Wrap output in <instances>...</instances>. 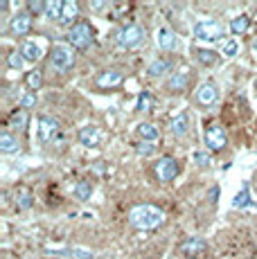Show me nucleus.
I'll return each mask as SVG.
<instances>
[{
    "instance_id": "22",
    "label": "nucleus",
    "mask_w": 257,
    "mask_h": 259,
    "mask_svg": "<svg viewBox=\"0 0 257 259\" xmlns=\"http://www.w3.org/2000/svg\"><path fill=\"white\" fill-rule=\"evenodd\" d=\"M187 128H190V117H187V113H179V115L172 119V133H174L176 138L185 136Z\"/></svg>"
},
{
    "instance_id": "6",
    "label": "nucleus",
    "mask_w": 257,
    "mask_h": 259,
    "mask_svg": "<svg viewBox=\"0 0 257 259\" xmlns=\"http://www.w3.org/2000/svg\"><path fill=\"white\" fill-rule=\"evenodd\" d=\"M59 128H61V124H59L57 117L41 115L38 117V122H36V136H38V140H41L43 144H48V142H52L54 138L59 136Z\"/></svg>"
},
{
    "instance_id": "30",
    "label": "nucleus",
    "mask_w": 257,
    "mask_h": 259,
    "mask_svg": "<svg viewBox=\"0 0 257 259\" xmlns=\"http://www.w3.org/2000/svg\"><path fill=\"white\" fill-rule=\"evenodd\" d=\"M136 108H138L140 113H149L151 108H154V95H151V93H142L140 97H138Z\"/></svg>"
},
{
    "instance_id": "35",
    "label": "nucleus",
    "mask_w": 257,
    "mask_h": 259,
    "mask_svg": "<svg viewBox=\"0 0 257 259\" xmlns=\"http://www.w3.org/2000/svg\"><path fill=\"white\" fill-rule=\"evenodd\" d=\"M136 153H138V156H154V153H156L154 142H138L136 144Z\"/></svg>"
},
{
    "instance_id": "16",
    "label": "nucleus",
    "mask_w": 257,
    "mask_h": 259,
    "mask_svg": "<svg viewBox=\"0 0 257 259\" xmlns=\"http://www.w3.org/2000/svg\"><path fill=\"white\" fill-rule=\"evenodd\" d=\"M169 70H172V61H169V59H156V61L149 63L147 74H149L151 79H160V77H165V74H169Z\"/></svg>"
},
{
    "instance_id": "2",
    "label": "nucleus",
    "mask_w": 257,
    "mask_h": 259,
    "mask_svg": "<svg viewBox=\"0 0 257 259\" xmlns=\"http://www.w3.org/2000/svg\"><path fill=\"white\" fill-rule=\"evenodd\" d=\"M66 41L72 50H88L95 43V32H93V25L86 21H79L75 27L68 29Z\"/></svg>"
},
{
    "instance_id": "18",
    "label": "nucleus",
    "mask_w": 257,
    "mask_h": 259,
    "mask_svg": "<svg viewBox=\"0 0 257 259\" xmlns=\"http://www.w3.org/2000/svg\"><path fill=\"white\" fill-rule=\"evenodd\" d=\"M79 142H81L83 147L95 149L97 144H100V131H97L95 126H83L81 131H79Z\"/></svg>"
},
{
    "instance_id": "23",
    "label": "nucleus",
    "mask_w": 257,
    "mask_h": 259,
    "mask_svg": "<svg viewBox=\"0 0 257 259\" xmlns=\"http://www.w3.org/2000/svg\"><path fill=\"white\" fill-rule=\"evenodd\" d=\"M250 29V18L246 16V14H241V16H235L230 21V32L235 34V36H241V34H246Z\"/></svg>"
},
{
    "instance_id": "26",
    "label": "nucleus",
    "mask_w": 257,
    "mask_h": 259,
    "mask_svg": "<svg viewBox=\"0 0 257 259\" xmlns=\"http://www.w3.org/2000/svg\"><path fill=\"white\" fill-rule=\"evenodd\" d=\"M72 194H75V198L79 203H83V201H88L91 198V194H93V185L88 181H79L75 187H72Z\"/></svg>"
},
{
    "instance_id": "12",
    "label": "nucleus",
    "mask_w": 257,
    "mask_h": 259,
    "mask_svg": "<svg viewBox=\"0 0 257 259\" xmlns=\"http://www.w3.org/2000/svg\"><path fill=\"white\" fill-rule=\"evenodd\" d=\"M187 83H190V72H187V68H181V70L172 72V77L167 79V91L183 93L187 88Z\"/></svg>"
},
{
    "instance_id": "8",
    "label": "nucleus",
    "mask_w": 257,
    "mask_h": 259,
    "mask_svg": "<svg viewBox=\"0 0 257 259\" xmlns=\"http://www.w3.org/2000/svg\"><path fill=\"white\" fill-rule=\"evenodd\" d=\"M179 171H181L179 162H176L174 158H169V156L160 158V160L156 162V176H158V181L160 183H172L176 176H179Z\"/></svg>"
},
{
    "instance_id": "7",
    "label": "nucleus",
    "mask_w": 257,
    "mask_h": 259,
    "mask_svg": "<svg viewBox=\"0 0 257 259\" xmlns=\"http://www.w3.org/2000/svg\"><path fill=\"white\" fill-rule=\"evenodd\" d=\"M203 140H205V144H207V149H210V151H224L226 144H228L226 131L219 126V124H210V126L205 128Z\"/></svg>"
},
{
    "instance_id": "10",
    "label": "nucleus",
    "mask_w": 257,
    "mask_h": 259,
    "mask_svg": "<svg viewBox=\"0 0 257 259\" xmlns=\"http://www.w3.org/2000/svg\"><path fill=\"white\" fill-rule=\"evenodd\" d=\"M217 99H219V91H217L215 83H201L199 91L194 93V102L199 104L201 108H210V106H215Z\"/></svg>"
},
{
    "instance_id": "33",
    "label": "nucleus",
    "mask_w": 257,
    "mask_h": 259,
    "mask_svg": "<svg viewBox=\"0 0 257 259\" xmlns=\"http://www.w3.org/2000/svg\"><path fill=\"white\" fill-rule=\"evenodd\" d=\"M46 5L48 3H41V0H29L27 12L32 14V16H46Z\"/></svg>"
},
{
    "instance_id": "37",
    "label": "nucleus",
    "mask_w": 257,
    "mask_h": 259,
    "mask_svg": "<svg viewBox=\"0 0 257 259\" xmlns=\"http://www.w3.org/2000/svg\"><path fill=\"white\" fill-rule=\"evenodd\" d=\"M194 162H196L199 167L207 169V167H210V156H207L205 151H196V153H194Z\"/></svg>"
},
{
    "instance_id": "5",
    "label": "nucleus",
    "mask_w": 257,
    "mask_h": 259,
    "mask_svg": "<svg viewBox=\"0 0 257 259\" xmlns=\"http://www.w3.org/2000/svg\"><path fill=\"white\" fill-rule=\"evenodd\" d=\"M226 34L224 25L217 23V21H201L194 25V36L199 38V41H205V43H217L221 41Z\"/></svg>"
},
{
    "instance_id": "38",
    "label": "nucleus",
    "mask_w": 257,
    "mask_h": 259,
    "mask_svg": "<svg viewBox=\"0 0 257 259\" xmlns=\"http://www.w3.org/2000/svg\"><path fill=\"white\" fill-rule=\"evenodd\" d=\"M250 50H253V52L257 54V38H255V41H253V43H250Z\"/></svg>"
},
{
    "instance_id": "27",
    "label": "nucleus",
    "mask_w": 257,
    "mask_h": 259,
    "mask_svg": "<svg viewBox=\"0 0 257 259\" xmlns=\"http://www.w3.org/2000/svg\"><path fill=\"white\" fill-rule=\"evenodd\" d=\"M61 12H63V3H59V0H50V3L46 5L48 21H61Z\"/></svg>"
},
{
    "instance_id": "20",
    "label": "nucleus",
    "mask_w": 257,
    "mask_h": 259,
    "mask_svg": "<svg viewBox=\"0 0 257 259\" xmlns=\"http://www.w3.org/2000/svg\"><path fill=\"white\" fill-rule=\"evenodd\" d=\"M18 138L14 136V133H9V131H5V133H0V151L3 153H16L18 151Z\"/></svg>"
},
{
    "instance_id": "19",
    "label": "nucleus",
    "mask_w": 257,
    "mask_h": 259,
    "mask_svg": "<svg viewBox=\"0 0 257 259\" xmlns=\"http://www.w3.org/2000/svg\"><path fill=\"white\" fill-rule=\"evenodd\" d=\"M21 54H23V59H25V61H29V63H36L38 59L43 57V50L38 48L34 41H25V43L21 46Z\"/></svg>"
},
{
    "instance_id": "24",
    "label": "nucleus",
    "mask_w": 257,
    "mask_h": 259,
    "mask_svg": "<svg viewBox=\"0 0 257 259\" xmlns=\"http://www.w3.org/2000/svg\"><path fill=\"white\" fill-rule=\"evenodd\" d=\"M138 136L142 138V142H156L158 138H160V131H158L154 124L145 122V124H140V126H138Z\"/></svg>"
},
{
    "instance_id": "17",
    "label": "nucleus",
    "mask_w": 257,
    "mask_h": 259,
    "mask_svg": "<svg viewBox=\"0 0 257 259\" xmlns=\"http://www.w3.org/2000/svg\"><path fill=\"white\" fill-rule=\"evenodd\" d=\"M194 59L205 68L217 66V63H219V54H217V50H210V48H196L194 50Z\"/></svg>"
},
{
    "instance_id": "13",
    "label": "nucleus",
    "mask_w": 257,
    "mask_h": 259,
    "mask_svg": "<svg viewBox=\"0 0 257 259\" xmlns=\"http://www.w3.org/2000/svg\"><path fill=\"white\" fill-rule=\"evenodd\" d=\"M156 41H158V48H160L162 52H172V50H176V46H179V38H176V34L172 32L169 27L158 29Z\"/></svg>"
},
{
    "instance_id": "4",
    "label": "nucleus",
    "mask_w": 257,
    "mask_h": 259,
    "mask_svg": "<svg viewBox=\"0 0 257 259\" xmlns=\"http://www.w3.org/2000/svg\"><path fill=\"white\" fill-rule=\"evenodd\" d=\"M142 38H145V29L140 27L138 23H128V25H122L120 29L115 32V43L120 48H138L142 43Z\"/></svg>"
},
{
    "instance_id": "15",
    "label": "nucleus",
    "mask_w": 257,
    "mask_h": 259,
    "mask_svg": "<svg viewBox=\"0 0 257 259\" xmlns=\"http://www.w3.org/2000/svg\"><path fill=\"white\" fill-rule=\"evenodd\" d=\"M79 18V3L75 0H66L63 3V12H61V25H66V27H75V21Z\"/></svg>"
},
{
    "instance_id": "3",
    "label": "nucleus",
    "mask_w": 257,
    "mask_h": 259,
    "mask_svg": "<svg viewBox=\"0 0 257 259\" xmlns=\"http://www.w3.org/2000/svg\"><path fill=\"white\" fill-rule=\"evenodd\" d=\"M48 66L54 72H68L72 66H75V50L70 46H63V43H57L50 50V57H48Z\"/></svg>"
},
{
    "instance_id": "29",
    "label": "nucleus",
    "mask_w": 257,
    "mask_h": 259,
    "mask_svg": "<svg viewBox=\"0 0 257 259\" xmlns=\"http://www.w3.org/2000/svg\"><path fill=\"white\" fill-rule=\"evenodd\" d=\"M248 203H250V192H248V187H241L239 194L232 198V207H235V210H244Z\"/></svg>"
},
{
    "instance_id": "21",
    "label": "nucleus",
    "mask_w": 257,
    "mask_h": 259,
    "mask_svg": "<svg viewBox=\"0 0 257 259\" xmlns=\"http://www.w3.org/2000/svg\"><path fill=\"white\" fill-rule=\"evenodd\" d=\"M7 126H12L14 131H25V126H27V111H23V108H16V111L9 115Z\"/></svg>"
},
{
    "instance_id": "25",
    "label": "nucleus",
    "mask_w": 257,
    "mask_h": 259,
    "mask_svg": "<svg viewBox=\"0 0 257 259\" xmlns=\"http://www.w3.org/2000/svg\"><path fill=\"white\" fill-rule=\"evenodd\" d=\"M25 86L29 93H38L43 86V72L41 70H29L25 74Z\"/></svg>"
},
{
    "instance_id": "28",
    "label": "nucleus",
    "mask_w": 257,
    "mask_h": 259,
    "mask_svg": "<svg viewBox=\"0 0 257 259\" xmlns=\"http://www.w3.org/2000/svg\"><path fill=\"white\" fill-rule=\"evenodd\" d=\"M23 63H25V59H23L21 50H12V52L7 54V68L9 70H23Z\"/></svg>"
},
{
    "instance_id": "31",
    "label": "nucleus",
    "mask_w": 257,
    "mask_h": 259,
    "mask_svg": "<svg viewBox=\"0 0 257 259\" xmlns=\"http://www.w3.org/2000/svg\"><path fill=\"white\" fill-rule=\"evenodd\" d=\"M32 203H34V198H32V194H29L27 189H21V192L16 194V205H18V210H29V207H32Z\"/></svg>"
},
{
    "instance_id": "14",
    "label": "nucleus",
    "mask_w": 257,
    "mask_h": 259,
    "mask_svg": "<svg viewBox=\"0 0 257 259\" xmlns=\"http://www.w3.org/2000/svg\"><path fill=\"white\" fill-rule=\"evenodd\" d=\"M205 248H207L205 239H199V237L185 239V241L181 243V252H183V255H187L190 259H194L196 255H201V252H205Z\"/></svg>"
},
{
    "instance_id": "32",
    "label": "nucleus",
    "mask_w": 257,
    "mask_h": 259,
    "mask_svg": "<svg viewBox=\"0 0 257 259\" xmlns=\"http://www.w3.org/2000/svg\"><path fill=\"white\" fill-rule=\"evenodd\" d=\"M221 52H224L226 59H235L237 54H239V41H237V38H230V41H226V46H224Z\"/></svg>"
},
{
    "instance_id": "36",
    "label": "nucleus",
    "mask_w": 257,
    "mask_h": 259,
    "mask_svg": "<svg viewBox=\"0 0 257 259\" xmlns=\"http://www.w3.org/2000/svg\"><path fill=\"white\" fill-rule=\"evenodd\" d=\"M70 257H75V259H95V252L88 250V248H72Z\"/></svg>"
},
{
    "instance_id": "11",
    "label": "nucleus",
    "mask_w": 257,
    "mask_h": 259,
    "mask_svg": "<svg viewBox=\"0 0 257 259\" xmlns=\"http://www.w3.org/2000/svg\"><path fill=\"white\" fill-rule=\"evenodd\" d=\"M122 81H124V74L120 70H115V68H108V70L100 72L95 79L97 88H108V91H111V88H120Z\"/></svg>"
},
{
    "instance_id": "1",
    "label": "nucleus",
    "mask_w": 257,
    "mask_h": 259,
    "mask_svg": "<svg viewBox=\"0 0 257 259\" xmlns=\"http://www.w3.org/2000/svg\"><path fill=\"white\" fill-rule=\"evenodd\" d=\"M162 221H165V212L156 205H149V203L133 207L128 214V223L138 230H156Z\"/></svg>"
},
{
    "instance_id": "9",
    "label": "nucleus",
    "mask_w": 257,
    "mask_h": 259,
    "mask_svg": "<svg viewBox=\"0 0 257 259\" xmlns=\"http://www.w3.org/2000/svg\"><path fill=\"white\" fill-rule=\"evenodd\" d=\"M32 32V14L29 12H18L9 21V34L12 36H25Z\"/></svg>"
},
{
    "instance_id": "34",
    "label": "nucleus",
    "mask_w": 257,
    "mask_h": 259,
    "mask_svg": "<svg viewBox=\"0 0 257 259\" xmlns=\"http://www.w3.org/2000/svg\"><path fill=\"white\" fill-rule=\"evenodd\" d=\"M18 106H21L23 111H29V108H32V106H36V93H29V91H27V93L21 97V102H18Z\"/></svg>"
}]
</instances>
